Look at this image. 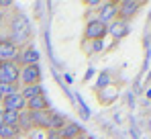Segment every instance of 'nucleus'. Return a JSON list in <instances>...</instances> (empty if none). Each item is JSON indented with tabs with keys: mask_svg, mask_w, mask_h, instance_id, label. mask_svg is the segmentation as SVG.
<instances>
[{
	"mask_svg": "<svg viewBox=\"0 0 151 139\" xmlns=\"http://www.w3.org/2000/svg\"><path fill=\"white\" fill-rule=\"evenodd\" d=\"M23 66H37V62H39V51L35 49V47H27L23 49V53H21V59H19Z\"/></svg>",
	"mask_w": 151,
	"mask_h": 139,
	"instance_id": "nucleus-11",
	"label": "nucleus"
},
{
	"mask_svg": "<svg viewBox=\"0 0 151 139\" xmlns=\"http://www.w3.org/2000/svg\"><path fill=\"white\" fill-rule=\"evenodd\" d=\"M19 123H21V113L2 111V125H8V127H17L19 129Z\"/></svg>",
	"mask_w": 151,
	"mask_h": 139,
	"instance_id": "nucleus-12",
	"label": "nucleus"
},
{
	"mask_svg": "<svg viewBox=\"0 0 151 139\" xmlns=\"http://www.w3.org/2000/svg\"><path fill=\"white\" fill-rule=\"evenodd\" d=\"M10 33H12V43H25L27 39L31 37V29H29V23H27L25 17H17L12 21V27H10Z\"/></svg>",
	"mask_w": 151,
	"mask_h": 139,
	"instance_id": "nucleus-1",
	"label": "nucleus"
},
{
	"mask_svg": "<svg viewBox=\"0 0 151 139\" xmlns=\"http://www.w3.org/2000/svg\"><path fill=\"white\" fill-rule=\"evenodd\" d=\"M106 35V25L98 23L96 19L90 21L84 29V39L86 41H102V37Z\"/></svg>",
	"mask_w": 151,
	"mask_h": 139,
	"instance_id": "nucleus-4",
	"label": "nucleus"
},
{
	"mask_svg": "<svg viewBox=\"0 0 151 139\" xmlns=\"http://www.w3.org/2000/svg\"><path fill=\"white\" fill-rule=\"evenodd\" d=\"M0 104H2L4 111H12V113H25V109H27V100L21 96V92L2 96V102Z\"/></svg>",
	"mask_w": 151,
	"mask_h": 139,
	"instance_id": "nucleus-3",
	"label": "nucleus"
},
{
	"mask_svg": "<svg viewBox=\"0 0 151 139\" xmlns=\"http://www.w3.org/2000/svg\"><path fill=\"white\" fill-rule=\"evenodd\" d=\"M139 8H141V2H137V0H125V2L119 4V17L123 21H127L131 17H135Z\"/></svg>",
	"mask_w": 151,
	"mask_h": 139,
	"instance_id": "nucleus-8",
	"label": "nucleus"
},
{
	"mask_svg": "<svg viewBox=\"0 0 151 139\" xmlns=\"http://www.w3.org/2000/svg\"><path fill=\"white\" fill-rule=\"evenodd\" d=\"M0 27H2V19H0Z\"/></svg>",
	"mask_w": 151,
	"mask_h": 139,
	"instance_id": "nucleus-25",
	"label": "nucleus"
},
{
	"mask_svg": "<svg viewBox=\"0 0 151 139\" xmlns=\"http://www.w3.org/2000/svg\"><path fill=\"white\" fill-rule=\"evenodd\" d=\"M0 102H2V96H0Z\"/></svg>",
	"mask_w": 151,
	"mask_h": 139,
	"instance_id": "nucleus-26",
	"label": "nucleus"
},
{
	"mask_svg": "<svg viewBox=\"0 0 151 139\" xmlns=\"http://www.w3.org/2000/svg\"><path fill=\"white\" fill-rule=\"evenodd\" d=\"M147 98H151V88H149V90H147Z\"/></svg>",
	"mask_w": 151,
	"mask_h": 139,
	"instance_id": "nucleus-23",
	"label": "nucleus"
},
{
	"mask_svg": "<svg viewBox=\"0 0 151 139\" xmlns=\"http://www.w3.org/2000/svg\"><path fill=\"white\" fill-rule=\"evenodd\" d=\"M149 80H151V74H149Z\"/></svg>",
	"mask_w": 151,
	"mask_h": 139,
	"instance_id": "nucleus-27",
	"label": "nucleus"
},
{
	"mask_svg": "<svg viewBox=\"0 0 151 139\" xmlns=\"http://www.w3.org/2000/svg\"><path fill=\"white\" fill-rule=\"evenodd\" d=\"M86 6H90V8H96V6H100V2H98V0H88V2H86Z\"/></svg>",
	"mask_w": 151,
	"mask_h": 139,
	"instance_id": "nucleus-21",
	"label": "nucleus"
},
{
	"mask_svg": "<svg viewBox=\"0 0 151 139\" xmlns=\"http://www.w3.org/2000/svg\"><path fill=\"white\" fill-rule=\"evenodd\" d=\"M116 17H119V4L104 2V4H100V14H98L96 21L102 25H110L112 21H116Z\"/></svg>",
	"mask_w": 151,
	"mask_h": 139,
	"instance_id": "nucleus-5",
	"label": "nucleus"
},
{
	"mask_svg": "<svg viewBox=\"0 0 151 139\" xmlns=\"http://www.w3.org/2000/svg\"><path fill=\"white\" fill-rule=\"evenodd\" d=\"M41 80V70L39 66H23L21 68V82L25 86H35Z\"/></svg>",
	"mask_w": 151,
	"mask_h": 139,
	"instance_id": "nucleus-6",
	"label": "nucleus"
},
{
	"mask_svg": "<svg viewBox=\"0 0 151 139\" xmlns=\"http://www.w3.org/2000/svg\"><path fill=\"white\" fill-rule=\"evenodd\" d=\"M14 92H19L17 86H12V84H2V82H0V96H8V94H14Z\"/></svg>",
	"mask_w": 151,
	"mask_h": 139,
	"instance_id": "nucleus-16",
	"label": "nucleus"
},
{
	"mask_svg": "<svg viewBox=\"0 0 151 139\" xmlns=\"http://www.w3.org/2000/svg\"><path fill=\"white\" fill-rule=\"evenodd\" d=\"M0 6H4V8H8V6H12V2H8V0H4V2H0Z\"/></svg>",
	"mask_w": 151,
	"mask_h": 139,
	"instance_id": "nucleus-22",
	"label": "nucleus"
},
{
	"mask_svg": "<svg viewBox=\"0 0 151 139\" xmlns=\"http://www.w3.org/2000/svg\"><path fill=\"white\" fill-rule=\"evenodd\" d=\"M43 94V88H41V84H35V86H25V90L21 92V96L25 98V100H31V98H35V96H41Z\"/></svg>",
	"mask_w": 151,
	"mask_h": 139,
	"instance_id": "nucleus-14",
	"label": "nucleus"
},
{
	"mask_svg": "<svg viewBox=\"0 0 151 139\" xmlns=\"http://www.w3.org/2000/svg\"><path fill=\"white\" fill-rule=\"evenodd\" d=\"M106 33H110L114 39H121V37H125L127 33H129L127 21H123V19H116V21H112V23L106 27Z\"/></svg>",
	"mask_w": 151,
	"mask_h": 139,
	"instance_id": "nucleus-9",
	"label": "nucleus"
},
{
	"mask_svg": "<svg viewBox=\"0 0 151 139\" xmlns=\"http://www.w3.org/2000/svg\"><path fill=\"white\" fill-rule=\"evenodd\" d=\"M21 80V68L14 62H0V82L2 84H17Z\"/></svg>",
	"mask_w": 151,
	"mask_h": 139,
	"instance_id": "nucleus-2",
	"label": "nucleus"
},
{
	"mask_svg": "<svg viewBox=\"0 0 151 139\" xmlns=\"http://www.w3.org/2000/svg\"><path fill=\"white\" fill-rule=\"evenodd\" d=\"M0 125H2V111H0Z\"/></svg>",
	"mask_w": 151,
	"mask_h": 139,
	"instance_id": "nucleus-24",
	"label": "nucleus"
},
{
	"mask_svg": "<svg viewBox=\"0 0 151 139\" xmlns=\"http://www.w3.org/2000/svg\"><path fill=\"white\" fill-rule=\"evenodd\" d=\"M31 139H47V133L43 129H31Z\"/></svg>",
	"mask_w": 151,
	"mask_h": 139,
	"instance_id": "nucleus-18",
	"label": "nucleus"
},
{
	"mask_svg": "<svg viewBox=\"0 0 151 139\" xmlns=\"http://www.w3.org/2000/svg\"><path fill=\"white\" fill-rule=\"evenodd\" d=\"M57 133H59L61 139H74L76 135H80V127H78L76 123H70V125H63Z\"/></svg>",
	"mask_w": 151,
	"mask_h": 139,
	"instance_id": "nucleus-13",
	"label": "nucleus"
},
{
	"mask_svg": "<svg viewBox=\"0 0 151 139\" xmlns=\"http://www.w3.org/2000/svg\"><path fill=\"white\" fill-rule=\"evenodd\" d=\"M90 53H98V51H102V41H94V45L88 49Z\"/></svg>",
	"mask_w": 151,
	"mask_h": 139,
	"instance_id": "nucleus-20",
	"label": "nucleus"
},
{
	"mask_svg": "<svg viewBox=\"0 0 151 139\" xmlns=\"http://www.w3.org/2000/svg\"><path fill=\"white\" fill-rule=\"evenodd\" d=\"M21 129L17 127H8V125H0V139H14L19 137Z\"/></svg>",
	"mask_w": 151,
	"mask_h": 139,
	"instance_id": "nucleus-15",
	"label": "nucleus"
},
{
	"mask_svg": "<svg viewBox=\"0 0 151 139\" xmlns=\"http://www.w3.org/2000/svg\"><path fill=\"white\" fill-rule=\"evenodd\" d=\"M19 55V47L14 45L10 39L0 41V62H12Z\"/></svg>",
	"mask_w": 151,
	"mask_h": 139,
	"instance_id": "nucleus-7",
	"label": "nucleus"
},
{
	"mask_svg": "<svg viewBox=\"0 0 151 139\" xmlns=\"http://www.w3.org/2000/svg\"><path fill=\"white\" fill-rule=\"evenodd\" d=\"M80 115L84 117V119H88V117H90V111H88V106L84 104V100H80Z\"/></svg>",
	"mask_w": 151,
	"mask_h": 139,
	"instance_id": "nucleus-19",
	"label": "nucleus"
},
{
	"mask_svg": "<svg viewBox=\"0 0 151 139\" xmlns=\"http://www.w3.org/2000/svg\"><path fill=\"white\" fill-rule=\"evenodd\" d=\"M108 82H110L108 74H106V72H102L100 76H98V80H96V88H104V86H106Z\"/></svg>",
	"mask_w": 151,
	"mask_h": 139,
	"instance_id": "nucleus-17",
	"label": "nucleus"
},
{
	"mask_svg": "<svg viewBox=\"0 0 151 139\" xmlns=\"http://www.w3.org/2000/svg\"><path fill=\"white\" fill-rule=\"evenodd\" d=\"M27 109H29V113H41V111H49V104H47L45 96L41 94V96H35V98L27 100Z\"/></svg>",
	"mask_w": 151,
	"mask_h": 139,
	"instance_id": "nucleus-10",
	"label": "nucleus"
}]
</instances>
